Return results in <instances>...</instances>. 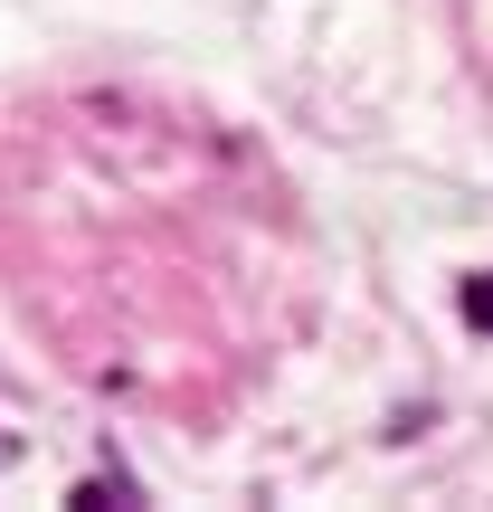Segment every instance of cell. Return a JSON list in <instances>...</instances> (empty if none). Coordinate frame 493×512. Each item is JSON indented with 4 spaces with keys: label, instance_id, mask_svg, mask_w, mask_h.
<instances>
[{
    "label": "cell",
    "instance_id": "cell-1",
    "mask_svg": "<svg viewBox=\"0 0 493 512\" xmlns=\"http://www.w3.org/2000/svg\"><path fill=\"white\" fill-rule=\"evenodd\" d=\"M456 304H465V323H475V332H493V275H465Z\"/></svg>",
    "mask_w": 493,
    "mask_h": 512
}]
</instances>
